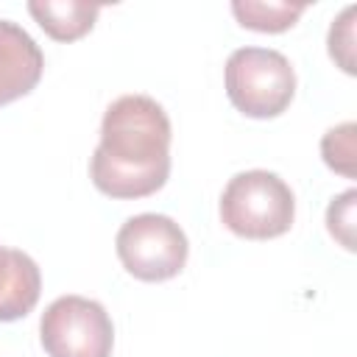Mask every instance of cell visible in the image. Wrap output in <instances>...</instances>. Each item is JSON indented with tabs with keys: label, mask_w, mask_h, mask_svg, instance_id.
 Listing matches in <instances>:
<instances>
[{
	"label": "cell",
	"mask_w": 357,
	"mask_h": 357,
	"mask_svg": "<svg viewBox=\"0 0 357 357\" xmlns=\"http://www.w3.org/2000/svg\"><path fill=\"white\" fill-rule=\"evenodd\" d=\"M42 293L39 265L20 248L0 245V324L25 318Z\"/></svg>",
	"instance_id": "obj_7"
},
{
	"label": "cell",
	"mask_w": 357,
	"mask_h": 357,
	"mask_svg": "<svg viewBox=\"0 0 357 357\" xmlns=\"http://www.w3.org/2000/svg\"><path fill=\"white\" fill-rule=\"evenodd\" d=\"M28 11L50 39L73 42L92 31L100 14V6L81 3V0H31Z\"/></svg>",
	"instance_id": "obj_8"
},
{
	"label": "cell",
	"mask_w": 357,
	"mask_h": 357,
	"mask_svg": "<svg viewBox=\"0 0 357 357\" xmlns=\"http://www.w3.org/2000/svg\"><path fill=\"white\" fill-rule=\"evenodd\" d=\"M296 195L271 170H243L229 178L220 195V220L245 240H271L290 231Z\"/></svg>",
	"instance_id": "obj_2"
},
{
	"label": "cell",
	"mask_w": 357,
	"mask_h": 357,
	"mask_svg": "<svg viewBox=\"0 0 357 357\" xmlns=\"http://www.w3.org/2000/svg\"><path fill=\"white\" fill-rule=\"evenodd\" d=\"M354 6L343 8L340 17L329 28V56L337 61V67L349 75H354Z\"/></svg>",
	"instance_id": "obj_11"
},
{
	"label": "cell",
	"mask_w": 357,
	"mask_h": 357,
	"mask_svg": "<svg viewBox=\"0 0 357 357\" xmlns=\"http://www.w3.org/2000/svg\"><path fill=\"white\" fill-rule=\"evenodd\" d=\"M114 248L123 268L139 282H167L178 276L190 254L184 229L156 212L128 218L114 237Z\"/></svg>",
	"instance_id": "obj_4"
},
{
	"label": "cell",
	"mask_w": 357,
	"mask_h": 357,
	"mask_svg": "<svg viewBox=\"0 0 357 357\" xmlns=\"http://www.w3.org/2000/svg\"><path fill=\"white\" fill-rule=\"evenodd\" d=\"M223 81L231 106L254 120L279 117L296 95L293 64L271 47H237L226 59Z\"/></svg>",
	"instance_id": "obj_3"
},
{
	"label": "cell",
	"mask_w": 357,
	"mask_h": 357,
	"mask_svg": "<svg viewBox=\"0 0 357 357\" xmlns=\"http://www.w3.org/2000/svg\"><path fill=\"white\" fill-rule=\"evenodd\" d=\"M354 201H357V192L354 190H346L337 198H332V204L326 209L329 234L343 248H349V251H354Z\"/></svg>",
	"instance_id": "obj_12"
},
{
	"label": "cell",
	"mask_w": 357,
	"mask_h": 357,
	"mask_svg": "<svg viewBox=\"0 0 357 357\" xmlns=\"http://www.w3.org/2000/svg\"><path fill=\"white\" fill-rule=\"evenodd\" d=\"M45 70V56L33 36L11 22L0 20V106L28 95Z\"/></svg>",
	"instance_id": "obj_6"
},
{
	"label": "cell",
	"mask_w": 357,
	"mask_h": 357,
	"mask_svg": "<svg viewBox=\"0 0 357 357\" xmlns=\"http://www.w3.org/2000/svg\"><path fill=\"white\" fill-rule=\"evenodd\" d=\"M321 153L332 170L343 176H354V123L349 120L329 128L321 139Z\"/></svg>",
	"instance_id": "obj_10"
},
{
	"label": "cell",
	"mask_w": 357,
	"mask_h": 357,
	"mask_svg": "<svg viewBox=\"0 0 357 357\" xmlns=\"http://www.w3.org/2000/svg\"><path fill=\"white\" fill-rule=\"evenodd\" d=\"M39 337L47 357H112L114 324L100 301L61 296L42 312Z\"/></svg>",
	"instance_id": "obj_5"
},
{
	"label": "cell",
	"mask_w": 357,
	"mask_h": 357,
	"mask_svg": "<svg viewBox=\"0 0 357 357\" xmlns=\"http://www.w3.org/2000/svg\"><path fill=\"white\" fill-rule=\"evenodd\" d=\"M170 120L151 95H120L100 123L92 184L109 198H145L170 176Z\"/></svg>",
	"instance_id": "obj_1"
},
{
	"label": "cell",
	"mask_w": 357,
	"mask_h": 357,
	"mask_svg": "<svg viewBox=\"0 0 357 357\" xmlns=\"http://www.w3.org/2000/svg\"><path fill=\"white\" fill-rule=\"evenodd\" d=\"M301 11H304V6H290V3H254V0L231 3V14L237 17V22L243 28L262 31V33L287 31L290 25H296Z\"/></svg>",
	"instance_id": "obj_9"
}]
</instances>
